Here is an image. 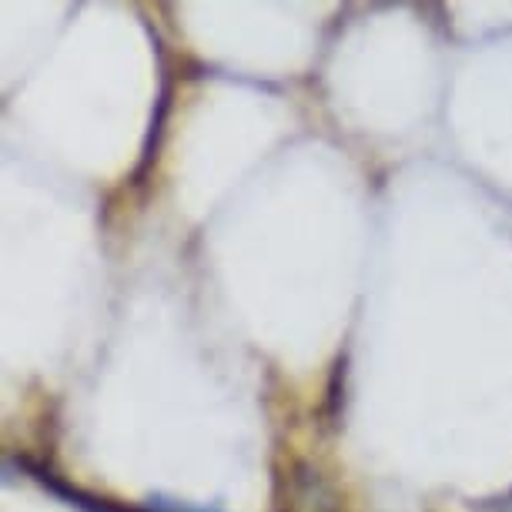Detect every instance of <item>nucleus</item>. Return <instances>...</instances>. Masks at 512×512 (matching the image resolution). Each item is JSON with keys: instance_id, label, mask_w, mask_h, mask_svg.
Listing matches in <instances>:
<instances>
[{"instance_id": "nucleus-3", "label": "nucleus", "mask_w": 512, "mask_h": 512, "mask_svg": "<svg viewBox=\"0 0 512 512\" xmlns=\"http://www.w3.org/2000/svg\"><path fill=\"white\" fill-rule=\"evenodd\" d=\"M479 512H512V489L506 492V496H499V499L486 502V506H479Z\"/></svg>"}, {"instance_id": "nucleus-1", "label": "nucleus", "mask_w": 512, "mask_h": 512, "mask_svg": "<svg viewBox=\"0 0 512 512\" xmlns=\"http://www.w3.org/2000/svg\"><path fill=\"white\" fill-rule=\"evenodd\" d=\"M27 469L34 472V479L41 482L44 489H51L54 496L67 499V506H74V509H81V512H154L151 506L134 509V506H121V502H111V499H98V496H91V492L71 489V486H64L61 479H54L51 472L41 469V466H27Z\"/></svg>"}, {"instance_id": "nucleus-2", "label": "nucleus", "mask_w": 512, "mask_h": 512, "mask_svg": "<svg viewBox=\"0 0 512 512\" xmlns=\"http://www.w3.org/2000/svg\"><path fill=\"white\" fill-rule=\"evenodd\" d=\"M151 509L154 512H205L195 506H181V502H171V499H151Z\"/></svg>"}]
</instances>
